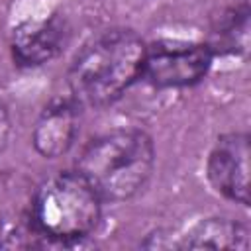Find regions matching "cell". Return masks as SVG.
Returning a JSON list of instances; mask_svg holds the SVG:
<instances>
[{"instance_id":"cell-1","label":"cell","mask_w":251,"mask_h":251,"mask_svg":"<svg viewBox=\"0 0 251 251\" xmlns=\"http://www.w3.org/2000/svg\"><path fill=\"white\" fill-rule=\"evenodd\" d=\"M147 43L131 29H110L90 39L67 75L71 98L82 108L114 104L143 75Z\"/></svg>"},{"instance_id":"cell-2","label":"cell","mask_w":251,"mask_h":251,"mask_svg":"<svg viewBox=\"0 0 251 251\" xmlns=\"http://www.w3.org/2000/svg\"><path fill=\"white\" fill-rule=\"evenodd\" d=\"M155 167V147L139 129H116L90 141L76 171L98 192L102 202H124L145 188Z\"/></svg>"},{"instance_id":"cell-3","label":"cell","mask_w":251,"mask_h":251,"mask_svg":"<svg viewBox=\"0 0 251 251\" xmlns=\"http://www.w3.org/2000/svg\"><path fill=\"white\" fill-rule=\"evenodd\" d=\"M102 216V198L78 171H65L39 184L29 222L47 241L73 245L88 237Z\"/></svg>"},{"instance_id":"cell-4","label":"cell","mask_w":251,"mask_h":251,"mask_svg":"<svg viewBox=\"0 0 251 251\" xmlns=\"http://www.w3.org/2000/svg\"><path fill=\"white\" fill-rule=\"evenodd\" d=\"M212 51L206 43L161 39L147 45L143 75L157 88H180L196 84L212 67Z\"/></svg>"},{"instance_id":"cell-5","label":"cell","mask_w":251,"mask_h":251,"mask_svg":"<svg viewBox=\"0 0 251 251\" xmlns=\"http://www.w3.org/2000/svg\"><path fill=\"white\" fill-rule=\"evenodd\" d=\"M210 184L227 200L249 204V135L226 133L212 147L206 163Z\"/></svg>"},{"instance_id":"cell-6","label":"cell","mask_w":251,"mask_h":251,"mask_svg":"<svg viewBox=\"0 0 251 251\" xmlns=\"http://www.w3.org/2000/svg\"><path fill=\"white\" fill-rule=\"evenodd\" d=\"M69 41L67 20L59 14L25 20L12 31V55L18 65L39 67L55 59Z\"/></svg>"},{"instance_id":"cell-7","label":"cell","mask_w":251,"mask_h":251,"mask_svg":"<svg viewBox=\"0 0 251 251\" xmlns=\"http://www.w3.org/2000/svg\"><path fill=\"white\" fill-rule=\"evenodd\" d=\"M78 108L73 98L53 100L45 106L31 131V143L41 157L57 159L73 147L78 133Z\"/></svg>"},{"instance_id":"cell-8","label":"cell","mask_w":251,"mask_h":251,"mask_svg":"<svg viewBox=\"0 0 251 251\" xmlns=\"http://www.w3.org/2000/svg\"><path fill=\"white\" fill-rule=\"evenodd\" d=\"M178 247L184 249H247L249 229L245 224L229 218H208L198 222Z\"/></svg>"},{"instance_id":"cell-9","label":"cell","mask_w":251,"mask_h":251,"mask_svg":"<svg viewBox=\"0 0 251 251\" xmlns=\"http://www.w3.org/2000/svg\"><path fill=\"white\" fill-rule=\"evenodd\" d=\"M212 55H247L249 51V8L247 4L222 12L210 29L206 43Z\"/></svg>"},{"instance_id":"cell-10","label":"cell","mask_w":251,"mask_h":251,"mask_svg":"<svg viewBox=\"0 0 251 251\" xmlns=\"http://www.w3.org/2000/svg\"><path fill=\"white\" fill-rule=\"evenodd\" d=\"M10 131H12V120L10 114L6 110V106L0 104V153L6 149L8 139H10Z\"/></svg>"}]
</instances>
